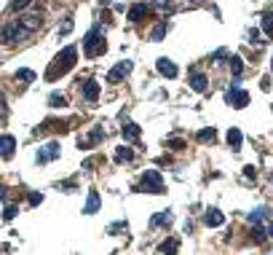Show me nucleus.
<instances>
[{
	"mask_svg": "<svg viewBox=\"0 0 273 255\" xmlns=\"http://www.w3.org/2000/svg\"><path fill=\"white\" fill-rule=\"evenodd\" d=\"M41 25H43V19L38 17V14H27V17L14 19L11 25H6L3 30H0V43L11 46V43H22V41H27V38L33 35L35 30H41Z\"/></svg>",
	"mask_w": 273,
	"mask_h": 255,
	"instance_id": "nucleus-1",
	"label": "nucleus"
},
{
	"mask_svg": "<svg viewBox=\"0 0 273 255\" xmlns=\"http://www.w3.org/2000/svg\"><path fill=\"white\" fill-rule=\"evenodd\" d=\"M75 59H78V49L75 46H67V49H62L59 54H57V59L51 62V67H49V81H54L59 75H65V73H70L75 67Z\"/></svg>",
	"mask_w": 273,
	"mask_h": 255,
	"instance_id": "nucleus-2",
	"label": "nucleus"
},
{
	"mask_svg": "<svg viewBox=\"0 0 273 255\" xmlns=\"http://www.w3.org/2000/svg\"><path fill=\"white\" fill-rule=\"evenodd\" d=\"M105 51H107L105 35H102V30H99V27H94L89 35L83 38V54L89 59H94V57H99V54H105Z\"/></svg>",
	"mask_w": 273,
	"mask_h": 255,
	"instance_id": "nucleus-3",
	"label": "nucleus"
},
{
	"mask_svg": "<svg viewBox=\"0 0 273 255\" xmlns=\"http://www.w3.org/2000/svg\"><path fill=\"white\" fill-rule=\"evenodd\" d=\"M139 188L147 191V194H163V177H161L158 169H145Z\"/></svg>",
	"mask_w": 273,
	"mask_h": 255,
	"instance_id": "nucleus-4",
	"label": "nucleus"
},
{
	"mask_svg": "<svg viewBox=\"0 0 273 255\" xmlns=\"http://www.w3.org/2000/svg\"><path fill=\"white\" fill-rule=\"evenodd\" d=\"M59 151H62V145L57 143V140H51V143H46V145H41L38 148V153H35V164H51L54 159H59Z\"/></svg>",
	"mask_w": 273,
	"mask_h": 255,
	"instance_id": "nucleus-5",
	"label": "nucleus"
},
{
	"mask_svg": "<svg viewBox=\"0 0 273 255\" xmlns=\"http://www.w3.org/2000/svg\"><path fill=\"white\" fill-rule=\"evenodd\" d=\"M225 102H228V105H233L236 110H241V107H246V102H249V94H246L244 89H238L236 83H233V86H230L228 91H225Z\"/></svg>",
	"mask_w": 273,
	"mask_h": 255,
	"instance_id": "nucleus-6",
	"label": "nucleus"
},
{
	"mask_svg": "<svg viewBox=\"0 0 273 255\" xmlns=\"http://www.w3.org/2000/svg\"><path fill=\"white\" fill-rule=\"evenodd\" d=\"M134 70V65H131L129 59H123V62H118V65L113 67L110 73H107V83H118L121 78H126V75Z\"/></svg>",
	"mask_w": 273,
	"mask_h": 255,
	"instance_id": "nucleus-7",
	"label": "nucleus"
},
{
	"mask_svg": "<svg viewBox=\"0 0 273 255\" xmlns=\"http://www.w3.org/2000/svg\"><path fill=\"white\" fill-rule=\"evenodd\" d=\"M17 153V137L14 135H0V159H11Z\"/></svg>",
	"mask_w": 273,
	"mask_h": 255,
	"instance_id": "nucleus-8",
	"label": "nucleus"
},
{
	"mask_svg": "<svg viewBox=\"0 0 273 255\" xmlns=\"http://www.w3.org/2000/svg\"><path fill=\"white\" fill-rule=\"evenodd\" d=\"M155 70H158L161 75H166V78H177V65H174V62H171L169 57H161L158 62H155Z\"/></svg>",
	"mask_w": 273,
	"mask_h": 255,
	"instance_id": "nucleus-9",
	"label": "nucleus"
},
{
	"mask_svg": "<svg viewBox=\"0 0 273 255\" xmlns=\"http://www.w3.org/2000/svg\"><path fill=\"white\" fill-rule=\"evenodd\" d=\"M190 89L198 91V94H204V91H209V78H206L204 73L193 70V73H190Z\"/></svg>",
	"mask_w": 273,
	"mask_h": 255,
	"instance_id": "nucleus-10",
	"label": "nucleus"
},
{
	"mask_svg": "<svg viewBox=\"0 0 273 255\" xmlns=\"http://www.w3.org/2000/svg\"><path fill=\"white\" fill-rule=\"evenodd\" d=\"M99 207H102V199H99V194H97V191H89L86 204H83V215H94V212H99Z\"/></svg>",
	"mask_w": 273,
	"mask_h": 255,
	"instance_id": "nucleus-11",
	"label": "nucleus"
},
{
	"mask_svg": "<svg viewBox=\"0 0 273 255\" xmlns=\"http://www.w3.org/2000/svg\"><path fill=\"white\" fill-rule=\"evenodd\" d=\"M97 97H99V83L97 81H86L83 83V99L86 102H97Z\"/></svg>",
	"mask_w": 273,
	"mask_h": 255,
	"instance_id": "nucleus-12",
	"label": "nucleus"
},
{
	"mask_svg": "<svg viewBox=\"0 0 273 255\" xmlns=\"http://www.w3.org/2000/svg\"><path fill=\"white\" fill-rule=\"evenodd\" d=\"M121 135H123V140H137V137L142 135V129H139L134 121H126V123L121 126Z\"/></svg>",
	"mask_w": 273,
	"mask_h": 255,
	"instance_id": "nucleus-13",
	"label": "nucleus"
},
{
	"mask_svg": "<svg viewBox=\"0 0 273 255\" xmlns=\"http://www.w3.org/2000/svg\"><path fill=\"white\" fill-rule=\"evenodd\" d=\"M204 223H206V226H212V228H217V226H222V223H225V215H222L220 210H214V207H212V210L204 215Z\"/></svg>",
	"mask_w": 273,
	"mask_h": 255,
	"instance_id": "nucleus-14",
	"label": "nucleus"
},
{
	"mask_svg": "<svg viewBox=\"0 0 273 255\" xmlns=\"http://www.w3.org/2000/svg\"><path fill=\"white\" fill-rule=\"evenodd\" d=\"M171 220H174L171 210H161L158 215H153V218H150V226H153V228H155V226H169Z\"/></svg>",
	"mask_w": 273,
	"mask_h": 255,
	"instance_id": "nucleus-15",
	"label": "nucleus"
},
{
	"mask_svg": "<svg viewBox=\"0 0 273 255\" xmlns=\"http://www.w3.org/2000/svg\"><path fill=\"white\" fill-rule=\"evenodd\" d=\"M147 11L150 9H147L145 3H134L129 9V22H142V17H147Z\"/></svg>",
	"mask_w": 273,
	"mask_h": 255,
	"instance_id": "nucleus-16",
	"label": "nucleus"
},
{
	"mask_svg": "<svg viewBox=\"0 0 273 255\" xmlns=\"http://www.w3.org/2000/svg\"><path fill=\"white\" fill-rule=\"evenodd\" d=\"M241 143H244V137H241V129L230 126V129H228V145H230L233 151H241Z\"/></svg>",
	"mask_w": 273,
	"mask_h": 255,
	"instance_id": "nucleus-17",
	"label": "nucleus"
},
{
	"mask_svg": "<svg viewBox=\"0 0 273 255\" xmlns=\"http://www.w3.org/2000/svg\"><path fill=\"white\" fill-rule=\"evenodd\" d=\"M158 250H161L163 255H177V250H179V239H177V236L166 239V242H161Z\"/></svg>",
	"mask_w": 273,
	"mask_h": 255,
	"instance_id": "nucleus-18",
	"label": "nucleus"
},
{
	"mask_svg": "<svg viewBox=\"0 0 273 255\" xmlns=\"http://www.w3.org/2000/svg\"><path fill=\"white\" fill-rule=\"evenodd\" d=\"M166 33H169V22H166V19H161L158 25L153 27V33H150V41H155V43H158V41H161V38L166 35Z\"/></svg>",
	"mask_w": 273,
	"mask_h": 255,
	"instance_id": "nucleus-19",
	"label": "nucleus"
},
{
	"mask_svg": "<svg viewBox=\"0 0 273 255\" xmlns=\"http://www.w3.org/2000/svg\"><path fill=\"white\" fill-rule=\"evenodd\" d=\"M102 137H105V132H102V129H94V132H91L89 137H83V140L78 143V145H83V148H89V145H97L99 140H102Z\"/></svg>",
	"mask_w": 273,
	"mask_h": 255,
	"instance_id": "nucleus-20",
	"label": "nucleus"
},
{
	"mask_svg": "<svg viewBox=\"0 0 273 255\" xmlns=\"http://www.w3.org/2000/svg\"><path fill=\"white\" fill-rule=\"evenodd\" d=\"M268 218H270V212L265 210V207H257V210H254L252 215H249V220H252L254 226H257V223H262V220H268Z\"/></svg>",
	"mask_w": 273,
	"mask_h": 255,
	"instance_id": "nucleus-21",
	"label": "nucleus"
},
{
	"mask_svg": "<svg viewBox=\"0 0 273 255\" xmlns=\"http://www.w3.org/2000/svg\"><path fill=\"white\" fill-rule=\"evenodd\" d=\"M134 159V151L126 148V145H121V148H115V161H131Z\"/></svg>",
	"mask_w": 273,
	"mask_h": 255,
	"instance_id": "nucleus-22",
	"label": "nucleus"
},
{
	"mask_svg": "<svg viewBox=\"0 0 273 255\" xmlns=\"http://www.w3.org/2000/svg\"><path fill=\"white\" fill-rule=\"evenodd\" d=\"M230 70H233V78H238V75L244 73V62H241V57H236V54L230 57Z\"/></svg>",
	"mask_w": 273,
	"mask_h": 255,
	"instance_id": "nucleus-23",
	"label": "nucleus"
},
{
	"mask_svg": "<svg viewBox=\"0 0 273 255\" xmlns=\"http://www.w3.org/2000/svg\"><path fill=\"white\" fill-rule=\"evenodd\" d=\"M49 105H51V107H65V105H67V97H65V94H59V91H51Z\"/></svg>",
	"mask_w": 273,
	"mask_h": 255,
	"instance_id": "nucleus-24",
	"label": "nucleus"
},
{
	"mask_svg": "<svg viewBox=\"0 0 273 255\" xmlns=\"http://www.w3.org/2000/svg\"><path fill=\"white\" fill-rule=\"evenodd\" d=\"M196 137H198V143H212L214 137H217V132H214L212 126H209V129H201V132H198Z\"/></svg>",
	"mask_w": 273,
	"mask_h": 255,
	"instance_id": "nucleus-25",
	"label": "nucleus"
},
{
	"mask_svg": "<svg viewBox=\"0 0 273 255\" xmlns=\"http://www.w3.org/2000/svg\"><path fill=\"white\" fill-rule=\"evenodd\" d=\"M17 78H19V81H35L38 75H35L33 70H27V67H22V70H17Z\"/></svg>",
	"mask_w": 273,
	"mask_h": 255,
	"instance_id": "nucleus-26",
	"label": "nucleus"
},
{
	"mask_svg": "<svg viewBox=\"0 0 273 255\" xmlns=\"http://www.w3.org/2000/svg\"><path fill=\"white\" fill-rule=\"evenodd\" d=\"M17 212H19V207H17V204H6L3 218H6V220H14V218H17Z\"/></svg>",
	"mask_w": 273,
	"mask_h": 255,
	"instance_id": "nucleus-27",
	"label": "nucleus"
},
{
	"mask_svg": "<svg viewBox=\"0 0 273 255\" xmlns=\"http://www.w3.org/2000/svg\"><path fill=\"white\" fill-rule=\"evenodd\" d=\"M262 30H265V35H273V17L270 14H265L262 17Z\"/></svg>",
	"mask_w": 273,
	"mask_h": 255,
	"instance_id": "nucleus-28",
	"label": "nucleus"
},
{
	"mask_svg": "<svg viewBox=\"0 0 273 255\" xmlns=\"http://www.w3.org/2000/svg\"><path fill=\"white\" fill-rule=\"evenodd\" d=\"M30 3H33V0H14V3H11V9H14V11H25Z\"/></svg>",
	"mask_w": 273,
	"mask_h": 255,
	"instance_id": "nucleus-29",
	"label": "nucleus"
},
{
	"mask_svg": "<svg viewBox=\"0 0 273 255\" xmlns=\"http://www.w3.org/2000/svg\"><path fill=\"white\" fill-rule=\"evenodd\" d=\"M70 30H73V17H67V19H65V25L59 27V35H67Z\"/></svg>",
	"mask_w": 273,
	"mask_h": 255,
	"instance_id": "nucleus-30",
	"label": "nucleus"
},
{
	"mask_svg": "<svg viewBox=\"0 0 273 255\" xmlns=\"http://www.w3.org/2000/svg\"><path fill=\"white\" fill-rule=\"evenodd\" d=\"M9 115V105H6V94H0V118Z\"/></svg>",
	"mask_w": 273,
	"mask_h": 255,
	"instance_id": "nucleus-31",
	"label": "nucleus"
},
{
	"mask_svg": "<svg viewBox=\"0 0 273 255\" xmlns=\"http://www.w3.org/2000/svg\"><path fill=\"white\" fill-rule=\"evenodd\" d=\"M41 202H43V194H38V191H35V194H30V204H33V207H38Z\"/></svg>",
	"mask_w": 273,
	"mask_h": 255,
	"instance_id": "nucleus-32",
	"label": "nucleus"
},
{
	"mask_svg": "<svg viewBox=\"0 0 273 255\" xmlns=\"http://www.w3.org/2000/svg\"><path fill=\"white\" fill-rule=\"evenodd\" d=\"M155 9H171V0H153Z\"/></svg>",
	"mask_w": 273,
	"mask_h": 255,
	"instance_id": "nucleus-33",
	"label": "nucleus"
},
{
	"mask_svg": "<svg viewBox=\"0 0 273 255\" xmlns=\"http://www.w3.org/2000/svg\"><path fill=\"white\" fill-rule=\"evenodd\" d=\"M169 145H171L174 151H182V148H185V143H182V140H169Z\"/></svg>",
	"mask_w": 273,
	"mask_h": 255,
	"instance_id": "nucleus-34",
	"label": "nucleus"
},
{
	"mask_svg": "<svg viewBox=\"0 0 273 255\" xmlns=\"http://www.w3.org/2000/svg\"><path fill=\"white\" fill-rule=\"evenodd\" d=\"M244 175H246V177H254L257 172H254V167H252V164H246V167H244Z\"/></svg>",
	"mask_w": 273,
	"mask_h": 255,
	"instance_id": "nucleus-35",
	"label": "nucleus"
},
{
	"mask_svg": "<svg viewBox=\"0 0 273 255\" xmlns=\"http://www.w3.org/2000/svg\"><path fill=\"white\" fill-rule=\"evenodd\" d=\"M222 57H228V49H220V51H214V57H212V59H222Z\"/></svg>",
	"mask_w": 273,
	"mask_h": 255,
	"instance_id": "nucleus-36",
	"label": "nucleus"
},
{
	"mask_svg": "<svg viewBox=\"0 0 273 255\" xmlns=\"http://www.w3.org/2000/svg\"><path fill=\"white\" fill-rule=\"evenodd\" d=\"M257 38H260V33H257V30H252V33H249V41H252V43H260Z\"/></svg>",
	"mask_w": 273,
	"mask_h": 255,
	"instance_id": "nucleus-37",
	"label": "nucleus"
},
{
	"mask_svg": "<svg viewBox=\"0 0 273 255\" xmlns=\"http://www.w3.org/2000/svg\"><path fill=\"white\" fill-rule=\"evenodd\" d=\"M265 236H270V239H273V220L268 223V226H265Z\"/></svg>",
	"mask_w": 273,
	"mask_h": 255,
	"instance_id": "nucleus-38",
	"label": "nucleus"
},
{
	"mask_svg": "<svg viewBox=\"0 0 273 255\" xmlns=\"http://www.w3.org/2000/svg\"><path fill=\"white\" fill-rule=\"evenodd\" d=\"M6 196H9V194H6V185H3V183H0V202H3V199H6Z\"/></svg>",
	"mask_w": 273,
	"mask_h": 255,
	"instance_id": "nucleus-39",
	"label": "nucleus"
},
{
	"mask_svg": "<svg viewBox=\"0 0 273 255\" xmlns=\"http://www.w3.org/2000/svg\"><path fill=\"white\" fill-rule=\"evenodd\" d=\"M270 70H273V62H270Z\"/></svg>",
	"mask_w": 273,
	"mask_h": 255,
	"instance_id": "nucleus-40",
	"label": "nucleus"
},
{
	"mask_svg": "<svg viewBox=\"0 0 273 255\" xmlns=\"http://www.w3.org/2000/svg\"><path fill=\"white\" fill-rule=\"evenodd\" d=\"M270 183H273V175H270Z\"/></svg>",
	"mask_w": 273,
	"mask_h": 255,
	"instance_id": "nucleus-41",
	"label": "nucleus"
}]
</instances>
